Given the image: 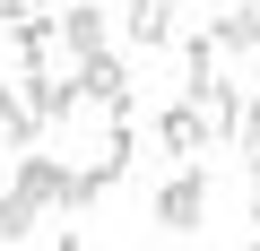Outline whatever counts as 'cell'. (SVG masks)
<instances>
[{
    "label": "cell",
    "mask_w": 260,
    "mask_h": 251,
    "mask_svg": "<svg viewBox=\"0 0 260 251\" xmlns=\"http://www.w3.org/2000/svg\"><path fill=\"white\" fill-rule=\"evenodd\" d=\"M70 87H78V104H95V113H130V61H121V52L70 61Z\"/></svg>",
    "instance_id": "obj_1"
},
{
    "label": "cell",
    "mask_w": 260,
    "mask_h": 251,
    "mask_svg": "<svg viewBox=\"0 0 260 251\" xmlns=\"http://www.w3.org/2000/svg\"><path fill=\"white\" fill-rule=\"evenodd\" d=\"M156 225H165V234H200V225H208V173H200V165H182V173L156 191Z\"/></svg>",
    "instance_id": "obj_2"
},
{
    "label": "cell",
    "mask_w": 260,
    "mask_h": 251,
    "mask_svg": "<svg viewBox=\"0 0 260 251\" xmlns=\"http://www.w3.org/2000/svg\"><path fill=\"white\" fill-rule=\"evenodd\" d=\"M9 52H18V69H26V78H44V69H52V52H61V18H44V9H35V18H18V26H9Z\"/></svg>",
    "instance_id": "obj_3"
},
{
    "label": "cell",
    "mask_w": 260,
    "mask_h": 251,
    "mask_svg": "<svg viewBox=\"0 0 260 251\" xmlns=\"http://www.w3.org/2000/svg\"><path fill=\"white\" fill-rule=\"evenodd\" d=\"M9 182H18V191H26L35 208H61V199H70V165H61V156H44V148H26Z\"/></svg>",
    "instance_id": "obj_4"
},
{
    "label": "cell",
    "mask_w": 260,
    "mask_h": 251,
    "mask_svg": "<svg viewBox=\"0 0 260 251\" xmlns=\"http://www.w3.org/2000/svg\"><path fill=\"white\" fill-rule=\"evenodd\" d=\"M0 139H9L18 156L44 148V113H35V87H26V78H18V87H0Z\"/></svg>",
    "instance_id": "obj_5"
},
{
    "label": "cell",
    "mask_w": 260,
    "mask_h": 251,
    "mask_svg": "<svg viewBox=\"0 0 260 251\" xmlns=\"http://www.w3.org/2000/svg\"><path fill=\"white\" fill-rule=\"evenodd\" d=\"M61 44H70V61H87V52H113V18L95 9V0H70V9H61Z\"/></svg>",
    "instance_id": "obj_6"
},
{
    "label": "cell",
    "mask_w": 260,
    "mask_h": 251,
    "mask_svg": "<svg viewBox=\"0 0 260 251\" xmlns=\"http://www.w3.org/2000/svg\"><path fill=\"white\" fill-rule=\"evenodd\" d=\"M156 139L200 165V156H208V113H200V104H165V113H156Z\"/></svg>",
    "instance_id": "obj_7"
},
{
    "label": "cell",
    "mask_w": 260,
    "mask_h": 251,
    "mask_svg": "<svg viewBox=\"0 0 260 251\" xmlns=\"http://www.w3.org/2000/svg\"><path fill=\"white\" fill-rule=\"evenodd\" d=\"M121 35L139 44V52L174 44V0H130V9H121Z\"/></svg>",
    "instance_id": "obj_8"
},
{
    "label": "cell",
    "mask_w": 260,
    "mask_h": 251,
    "mask_svg": "<svg viewBox=\"0 0 260 251\" xmlns=\"http://www.w3.org/2000/svg\"><path fill=\"white\" fill-rule=\"evenodd\" d=\"M208 35H217V52H260V9H251V0H234Z\"/></svg>",
    "instance_id": "obj_9"
},
{
    "label": "cell",
    "mask_w": 260,
    "mask_h": 251,
    "mask_svg": "<svg viewBox=\"0 0 260 251\" xmlns=\"http://www.w3.org/2000/svg\"><path fill=\"white\" fill-rule=\"evenodd\" d=\"M113 191H121L113 165H70V199H61V208H104Z\"/></svg>",
    "instance_id": "obj_10"
},
{
    "label": "cell",
    "mask_w": 260,
    "mask_h": 251,
    "mask_svg": "<svg viewBox=\"0 0 260 251\" xmlns=\"http://www.w3.org/2000/svg\"><path fill=\"white\" fill-rule=\"evenodd\" d=\"M26 87H35V113H44V130H52V121H70V113H78V87H70L61 69H44V78H26Z\"/></svg>",
    "instance_id": "obj_11"
},
{
    "label": "cell",
    "mask_w": 260,
    "mask_h": 251,
    "mask_svg": "<svg viewBox=\"0 0 260 251\" xmlns=\"http://www.w3.org/2000/svg\"><path fill=\"white\" fill-rule=\"evenodd\" d=\"M130 156H139V130H130V113H104V148H95V165L130 173Z\"/></svg>",
    "instance_id": "obj_12"
},
{
    "label": "cell",
    "mask_w": 260,
    "mask_h": 251,
    "mask_svg": "<svg viewBox=\"0 0 260 251\" xmlns=\"http://www.w3.org/2000/svg\"><path fill=\"white\" fill-rule=\"evenodd\" d=\"M35 217H44V208H35V199H26L18 182L0 191V242H26V234H35Z\"/></svg>",
    "instance_id": "obj_13"
},
{
    "label": "cell",
    "mask_w": 260,
    "mask_h": 251,
    "mask_svg": "<svg viewBox=\"0 0 260 251\" xmlns=\"http://www.w3.org/2000/svg\"><path fill=\"white\" fill-rule=\"evenodd\" d=\"M18 18H35V0H0V35H9Z\"/></svg>",
    "instance_id": "obj_14"
},
{
    "label": "cell",
    "mask_w": 260,
    "mask_h": 251,
    "mask_svg": "<svg viewBox=\"0 0 260 251\" xmlns=\"http://www.w3.org/2000/svg\"><path fill=\"white\" fill-rule=\"evenodd\" d=\"M243 208H251V225H260V156H251V199H243Z\"/></svg>",
    "instance_id": "obj_15"
},
{
    "label": "cell",
    "mask_w": 260,
    "mask_h": 251,
    "mask_svg": "<svg viewBox=\"0 0 260 251\" xmlns=\"http://www.w3.org/2000/svg\"><path fill=\"white\" fill-rule=\"evenodd\" d=\"M52 251H87V242H78V234H61V242H52Z\"/></svg>",
    "instance_id": "obj_16"
},
{
    "label": "cell",
    "mask_w": 260,
    "mask_h": 251,
    "mask_svg": "<svg viewBox=\"0 0 260 251\" xmlns=\"http://www.w3.org/2000/svg\"><path fill=\"white\" fill-rule=\"evenodd\" d=\"M251 251H260V234H251Z\"/></svg>",
    "instance_id": "obj_17"
},
{
    "label": "cell",
    "mask_w": 260,
    "mask_h": 251,
    "mask_svg": "<svg viewBox=\"0 0 260 251\" xmlns=\"http://www.w3.org/2000/svg\"><path fill=\"white\" fill-rule=\"evenodd\" d=\"M35 9H44V0H35Z\"/></svg>",
    "instance_id": "obj_18"
}]
</instances>
